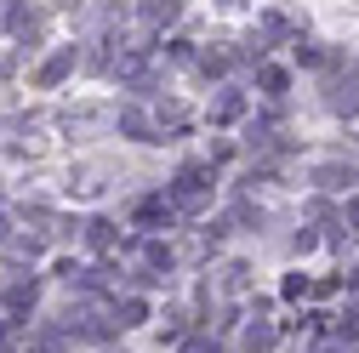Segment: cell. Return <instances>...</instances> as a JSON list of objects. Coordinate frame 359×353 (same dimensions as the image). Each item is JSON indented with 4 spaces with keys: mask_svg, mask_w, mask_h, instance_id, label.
<instances>
[{
    "mask_svg": "<svg viewBox=\"0 0 359 353\" xmlns=\"http://www.w3.org/2000/svg\"><path fill=\"white\" fill-rule=\"evenodd\" d=\"M211 183H217L211 165H200V160H194V165H183V171H177L171 183H165V200H171L177 211H189V216H194V211H205V205H211Z\"/></svg>",
    "mask_w": 359,
    "mask_h": 353,
    "instance_id": "obj_1",
    "label": "cell"
},
{
    "mask_svg": "<svg viewBox=\"0 0 359 353\" xmlns=\"http://www.w3.org/2000/svg\"><path fill=\"white\" fill-rule=\"evenodd\" d=\"M325 103H331L337 114H359V74H342V80H331Z\"/></svg>",
    "mask_w": 359,
    "mask_h": 353,
    "instance_id": "obj_2",
    "label": "cell"
},
{
    "mask_svg": "<svg viewBox=\"0 0 359 353\" xmlns=\"http://www.w3.org/2000/svg\"><path fill=\"white\" fill-rule=\"evenodd\" d=\"M120 131H126V137H137V143H165L143 109H120Z\"/></svg>",
    "mask_w": 359,
    "mask_h": 353,
    "instance_id": "obj_3",
    "label": "cell"
},
{
    "mask_svg": "<svg viewBox=\"0 0 359 353\" xmlns=\"http://www.w3.org/2000/svg\"><path fill=\"white\" fill-rule=\"evenodd\" d=\"M69 69H74V46H57V52H52L46 63H40V74H34V85H57V80H63Z\"/></svg>",
    "mask_w": 359,
    "mask_h": 353,
    "instance_id": "obj_4",
    "label": "cell"
},
{
    "mask_svg": "<svg viewBox=\"0 0 359 353\" xmlns=\"http://www.w3.org/2000/svg\"><path fill=\"white\" fill-rule=\"evenodd\" d=\"M274 342H280V325H268V319H251V325H245V336H240V347H245V353H268Z\"/></svg>",
    "mask_w": 359,
    "mask_h": 353,
    "instance_id": "obj_5",
    "label": "cell"
},
{
    "mask_svg": "<svg viewBox=\"0 0 359 353\" xmlns=\"http://www.w3.org/2000/svg\"><path fill=\"white\" fill-rule=\"evenodd\" d=\"M177 18H183V0H143V23L149 29H165Z\"/></svg>",
    "mask_w": 359,
    "mask_h": 353,
    "instance_id": "obj_6",
    "label": "cell"
},
{
    "mask_svg": "<svg viewBox=\"0 0 359 353\" xmlns=\"http://www.w3.org/2000/svg\"><path fill=\"white\" fill-rule=\"evenodd\" d=\"M257 85H262L268 97H285V85H291V74H285L280 63H262V69H257Z\"/></svg>",
    "mask_w": 359,
    "mask_h": 353,
    "instance_id": "obj_7",
    "label": "cell"
},
{
    "mask_svg": "<svg viewBox=\"0 0 359 353\" xmlns=\"http://www.w3.org/2000/svg\"><path fill=\"white\" fill-rule=\"evenodd\" d=\"M313 183H320V188H348V183H353V165L331 160V165H320V171H313Z\"/></svg>",
    "mask_w": 359,
    "mask_h": 353,
    "instance_id": "obj_8",
    "label": "cell"
},
{
    "mask_svg": "<svg viewBox=\"0 0 359 353\" xmlns=\"http://www.w3.org/2000/svg\"><path fill=\"white\" fill-rule=\"evenodd\" d=\"M114 325H149V302H143V296H126V302L114 307Z\"/></svg>",
    "mask_w": 359,
    "mask_h": 353,
    "instance_id": "obj_9",
    "label": "cell"
},
{
    "mask_svg": "<svg viewBox=\"0 0 359 353\" xmlns=\"http://www.w3.org/2000/svg\"><path fill=\"white\" fill-rule=\"evenodd\" d=\"M240 114H245V97H240V92H222V97H217V109H211V120H217V125H229V120H240Z\"/></svg>",
    "mask_w": 359,
    "mask_h": 353,
    "instance_id": "obj_10",
    "label": "cell"
},
{
    "mask_svg": "<svg viewBox=\"0 0 359 353\" xmlns=\"http://www.w3.org/2000/svg\"><path fill=\"white\" fill-rule=\"evenodd\" d=\"M291 52H297V63H302V69H320V63H331V57H325L320 46H313V40H297Z\"/></svg>",
    "mask_w": 359,
    "mask_h": 353,
    "instance_id": "obj_11",
    "label": "cell"
},
{
    "mask_svg": "<svg viewBox=\"0 0 359 353\" xmlns=\"http://www.w3.org/2000/svg\"><path fill=\"white\" fill-rule=\"evenodd\" d=\"M262 34H268V40H285V34H291V23H285L280 12H262Z\"/></svg>",
    "mask_w": 359,
    "mask_h": 353,
    "instance_id": "obj_12",
    "label": "cell"
},
{
    "mask_svg": "<svg viewBox=\"0 0 359 353\" xmlns=\"http://www.w3.org/2000/svg\"><path fill=\"white\" fill-rule=\"evenodd\" d=\"M114 240H120V234H114V223H92V245H97V251H109Z\"/></svg>",
    "mask_w": 359,
    "mask_h": 353,
    "instance_id": "obj_13",
    "label": "cell"
},
{
    "mask_svg": "<svg viewBox=\"0 0 359 353\" xmlns=\"http://www.w3.org/2000/svg\"><path fill=\"white\" fill-rule=\"evenodd\" d=\"M200 69H205V74H222V69H229V57H222V52H200Z\"/></svg>",
    "mask_w": 359,
    "mask_h": 353,
    "instance_id": "obj_14",
    "label": "cell"
},
{
    "mask_svg": "<svg viewBox=\"0 0 359 353\" xmlns=\"http://www.w3.org/2000/svg\"><path fill=\"white\" fill-rule=\"evenodd\" d=\"M285 296H291V302L308 296V274H291V279H285Z\"/></svg>",
    "mask_w": 359,
    "mask_h": 353,
    "instance_id": "obj_15",
    "label": "cell"
},
{
    "mask_svg": "<svg viewBox=\"0 0 359 353\" xmlns=\"http://www.w3.org/2000/svg\"><path fill=\"white\" fill-rule=\"evenodd\" d=\"M342 223H348V228H353V234H359V194H353V200H348V211H342Z\"/></svg>",
    "mask_w": 359,
    "mask_h": 353,
    "instance_id": "obj_16",
    "label": "cell"
}]
</instances>
